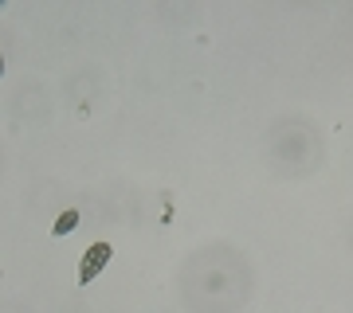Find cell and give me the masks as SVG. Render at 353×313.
<instances>
[{
    "label": "cell",
    "instance_id": "6da1fadb",
    "mask_svg": "<svg viewBox=\"0 0 353 313\" xmlns=\"http://www.w3.org/2000/svg\"><path fill=\"white\" fill-rule=\"evenodd\" d=\"M110 255H114L110 243H94V247H87L83 263H79V286H90V282L102 274V266L110 263Z\"/></svg>",
    "mask_w": 353,
    "mask_h": 313
},
{
    "label": "cell",
    "instance_id": "7a4b0ae2",
    "mask_svg": "<svg viewBox=\"0 0 353 313\" xmlns=\"http://www.w3.org/2000/svg\"><path fill=\"white\" fill-rule=\"evenodd\" d=\"M75 224H79V212H63V215H59V224H55V235H63V231H71Z\"/></svg>",
    "mask_w": 353,
    "mask_h": 313
},
{
    "label": "cell",
    "instance_id": "3957f363",
    "mask_svg": "<svg viewBox=\"0 0 353 313\" xmlns=\"http://www.w3.org/2000/svg\"><path fill=\"white\" fill-rule=\"evenodd\" d=\"M0 75H4V55H0Z\"/></svg>",
    "mask_w": 353,
    "mask_h": 313
}]
</instances>
